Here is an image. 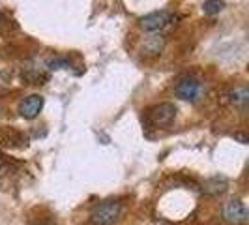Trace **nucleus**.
<instances>
[{"label":"nucleus","instance_id":"nucleus-3","mask_svg":"<svg viewBox=\"0 0 249 225\" xmlns=\"http://www.w3.org/2000/svg\"><path fill=\"white\" fill-rule=\"evenodd\" d=\"M175 94L184 101H197L202 94V83H200L197 77H191V75H186L182 79H178L175 87Z\"/></svg>","mask_w":249,"mask_h":225},{"label":"nucleus","instance_id":"nucleus-2","mask_svg":"<svg viewBox=\"0 0 249 225\" xmlns=\"http://www.w3.org/2000/svg\"><path fill=\"white\" fill-rule=\"evenodd\" d=\"M120 212H122L120 203H116V201H103V203L94 206L90 220H92L94 225H114L118 222V218H120Z\"/></svg>","mask_w":249,"mask_h":225},{"label":"nucleus","instance_id":"nucleus-9","mask_svg":"<svg viewBox=\"0 0 249 225\" xmlns=\"http://www.w3.org/2000/svg\"><path fill=\"white\" fill-rule=\"evenodd\" d=\"M51 70H60V68H70V62L66 58H53L49 62Z\"/></svg>","mask_w":249,"mask_h":225},{"label":"nucleus","instance_id":"nucleus-6","mask_svg":"<svg viewBox=\"0 0 249 225\" xmlns=\"http://www.w3.org/2000/svg\"><path fill=\"white\" fill-rule=\"evenodd\" d=\"M43 96H39V94H30V96H26L23 100L19 101V107H17V111L19 114L26 118V120H32V118H36L37 114L41 112L43 109Z\"/></svg>","mask_w":249,"mask_h":225},{"label":"nucleus","instance_id":"nucleus-8","mask_svg":"<svg viewBox=\"0 0 249 225\" xmlns=\"http://www.w3.org/2000/svg\"><path fill=\"white\" fill-rule=\"evenodd\" d=\"M223 0H206L204 2V6H202V10L204 13H208V15H215V13H219L223 10Z\"/></svg>","mask_w":249,"mask_h":225},{"label":"nucleus","instance_id":"nucleus-5","mask_svg":"<svg viewBox=\"0 0 249 225\" xmlns=\"http://www.w3.org/2000/svg\"><path fill=\"white\" fill-rule=\"evenodd\" d=\"M171 19H173V13L167 12V10H158V12H150L146 13L144 17H141V26L144 28V30H150V32H154V30H161L165 26L171 23Z\"/></svg>","mask_w":249,"mask_h":225},{"label":"nucleus","instance_id":"nucleus-10","mask_svg":"<svg viewBox=\"0 0 249 225\" xmlns=\"http://www.w3.org/2000/svg\"><path fill=\"white\" fill-rule=\"evenodd\" d=\"M0 19H2V13H0Z\"/></svg>","mask_w":249,"mask_h":225},{"label":"nucleus","instance_id":"nucleus-4","mask_svg":"<svg viewBox=\"0 0 249 225\" xmlns=\"http://www.w3.org/2000/svg\"><path fill=\"white\" fill-rule=\"evenodd\" d=\"M223 218L227 224L231 225H244L248 222L249 214L246 205L242 203V199H231L225 203L223 206Z\"/></svg>","mask_w":249,"mask_h":225},{"label":"nucleus","instance_id":"nucleus-1","mask_svg":"<svg viewBox=\"0 0 249 225\" xmlns=\"http://www.w3.org/2000/svg\"><path fill=\"white\" fill-rule=\"evenodd\" d=\"M176 105L169 103V101H163L158 103L154 107H150L146 114H144V122L154 128H165V126H171L173 120L176 118Z\"/></svg>","mask_w":249,"mask_h":225},{"label":"nucleus","instance_id":"nucleus-7","mask_svg":"<svg viewBox=\"0 0 249 225\" xmlns=\"http://www.w3.org/2000/svg\"><path fill=\"white\" fill-rule=\"evenodd\" d=\"M227 98H229V101H231V103L244 107V105L248 103L249 92H248V88H246V87H234V88H231V90L227 92Z\"/></svg>","mask_w":249,"mask_h":225}]
</instances>
